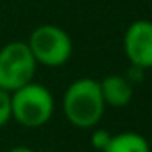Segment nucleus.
<instances>
[{
	"mask_svg": "<svg viewBox=\"0 0 152 152\" xmlns=\"http://www.w3.org/2000/svg\"><path fill=\"white\" fill-rule=\"evenodd\" d=\"M62 108L66 118L78 129H94L104 115V99L99 81L94 78H78L66 88Z\"/></svg>",
	"mask_w": 152,
	"mask_h": 152,
	"instance_id": "1",
	"label": "nucleus"
},
{
	"mask_svg": "<svg viewBox=\"0 0 152 152\" xmlns=\"http://www.w3.org/2000/svg\"><path fill=\"white\" fill-rule=\"evenodd\" d=\"M12 118L28 129L46 126L55 113V97L44 85L30 81L11 92Z\"/></svg>",
	"mask_w": 152,
	"mask_h": 152,
	"instance_id": "2",
	"label": "nucleus"
},
{
	"mask_svg": "<svg viewBox=\"0 0 152 152\" xmlns=\"http://www.w3.org/2000/svg\"><path fill=\"white\" fill-rule=\"evenodd\" d=\"M36 62L46 67H60L69 62L73 55L71 36L57 25H39L27 41Z\"/></svg>",
	"mask_w": 152,
	"mask_h": 152,
	"instance_id": "3",
	"label": "nucleus"
},
{
	"mask_svg": "<svg viewBox=\"0 0 152 152\" xmlns=\"http://www.w3.org/2000/svg\"><path fill=\"white\" fill-rule=\"evenodd\" d=\"M37 62L23 41H11L0 48V88L14 92L34 81Z\"/></svg>",
	"mask_w": 152,
	"mask_h": 152,
	"instance_id": "4",
	"label": "nucleus"
},
{
	"mask_svg": "<svg viewBox=\"0 0 152 152\" xmlns=\"http://www.w3.org/2000/svg\"><path fill=\"white\" fill-rule=\"evenodd\" d=\"M124 53L131 66L143 71L152 69V21L136 20L124 34Z\"/></svg>",
	"mask_w": 152,
	"mask_h": 152,
	"instance_id": "5",
	"label": "nucleus"
},
{
	"mask_svg": "<svg viewBox=\"0 0 152 152\" xmlns=\"http://www.w3.org/2000/svg\"><path fill=\"white\" fill-rule=\"evenodd\" d=\"M101 96L104 99V104L113 108H124L133 101V85L122 75L104 76L99 81Z\"/></svg>",
	"mask_w": 152,
	"mask_h": 152,
	"instance_id": "6",
	"label": "nucleus"
},
{
	"mask_svg": "<svg viewBox=\"0 0 152 152\" xmlns=\"http://www.w3.org/2000/svg\"><path fill=\"white\" fill-rule=\"evenodd\" d=\"M103 152H151V143L140 133L122 131L112 134L108 147Z\"/></svg>",
	"mask_w": 152,
	"mask_h": 152,
	"instance_id": "7",
	"label": "nucleus"
},
{
	"mask_svg": "<svg viewBox=\"0 0 152 152\" xmlns=\"http://www.w3.org/2000/svg\"><path fill=\"white\" fill-rule=\"evenodd\" d=\"M12 118V106H11V92L0 88V127H4Z\"/></svg>",
	"mask_w": 152,
	"mask_h": 152,
	"instance_id": "8",
	"label": "nucleus"
},
{
	"mask_svg": "<svg viewBox=\"0 0 152 152\" xmlns=\"http://www.w3.org/2000/svg\"><path fill=\"white\" fill-rule=\"evenodd\" d=\"M110 138H112V133H110V131H106V129H103V127H97V129H94L92 134H90V145H92L96 151L103 152L108 147Z\"/></svg>",
	"mask_w": 152,
	"mask_h": 152,
	"instance_id": "9",
	"label": "nucleus"
},
{
	"mask_svg": "<svg viewBox=\"0 0 152 152\" xmlns=\"http://www.w3.org/2000/svg\"><path fill=\"white\" fill-rule=\"evenodd\" d=\"M126 76V80L131 83V85H134V83H140L142 80H143V69H140V67H134V66H131L129 67V73Z\"/></svg>",
	"mask_w": 152,
	"mask_h": 152,
	"instance_id": "10",
	"label": "nucleus"
},
{
	"mask_svg": "<svg viewBox=\"0 0 152 152\" xmlns=\"http://www.w3.org/2000/svg\"><path fill=\"white\" fill-rule=\"evenodd\" d=\"M7 152H34V149H30V147H27V145H16V147L9 149Z\"/></svg>",
	"mask_w": 152,
	"mask_h": 152,
	"instance_id": "11",
	"label": "nucleus"
}]
</instances>
